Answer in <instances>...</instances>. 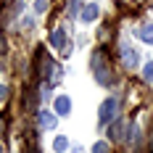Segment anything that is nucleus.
<instances>
[{"mask_svg":"<svg viewBox=\"0 0 153 153\" xmlns=\"http://www.w3.org/2000/svg\"><path fill=\"white\" fill-rule=\"evenodd\" d=\"M92 153H108V143L106 140H98V143L92 145Z\"/></svg>","mask_w":153,"mask_h":153,"instance_id":"13","label":"nucleus"},{"mask_svg":"<svg viewBox=\"0 0 153 153\" xmlns=\"http://www.w3.org/2000/svg\"><path fill=\"white\" fill-rule=\"evenodd\" d=\"M122 129H124L122 122H111V127H108V137L111 140H122Z\"/></svg>","mask_w":153,"mask_h":153,"instance_id":"10","label":"nucleus"},{"mask_svg":"<svg viewBox=\"0 0 153 153\" xmlns=\"http://www.w3.org/2000/svg\"><path fill=\"white\" fill-rule=\"evenodd\" d=\"M0 71H3V58H0Z\"/></svg>","mask_w":153,"mask_h":153,"instance_id":"16","label":"nucleus"},{"mask_svg":"<svg viewBox=\"0 0 153 153\" xmlns=\"http://www.w3.org/2000/svg\"><path fill=\"white\" fill-rule=\"evenodd\" d=\"M0 153H3V148H0Z\"/></svg>","mask_w":153,"mask_h":153,"instance_id":"18","label":"nucleus"},{"mask_svg":"<svg viewBox=\"0 0 153 153\" xmlns=\"http://www.w3.org/2000/svg\"><path fill=\"white\" fill-rule=\"evenodd\" d=\"M0 132H3V122H0Z\"/></svg>","mask_w":153,"mask_h":153,"instance_id":"17","label":"nucleus"},{"mask_svg":"<svg viewBox=\"0 0 153 153\" xmlns=\"http://www.w3.org/2000/svg\"><path fill=\"white\" fill-rule=\"evenodd\" d=\"M50 45L56 48V50H63V48L69 45V37H66V32L58 27V29H53L50 32Z\"/></svg>","mask_w":153,"mask_h":153,"instance_id":"7","label":"nucleus"},{"mask_svg":"<svg viewBox=\"0 0 153 153\" xmlns=\"http://www.w3.org/2000/svg\"><path fill=\"white\" fill-rule=\"evenodd\" d=\"M143 79H145V82H153V61H148L143 66Z\"/></svg>","mask_w":153,"mask_h":153,"instance_id":"11","label":"nucleus"},{"mask_svg":"<svg viewBox=\"0 0 153 153\" xmlns=\"http://www.w3.org/2000/svg\"><path fill=\"white\" fill-rule=\"evenodd\" d=\"M69 148H71V145H69V137H66V135H56V137H53V151L56 153H66Z\"/></svg>","mask_w":153,"mask_h":153,"instance_id":"8","label":"nucleus"},{"mask_svg":"<svg viewBox=\"0 0 153 153\" xmlns=\"http://www.w3.org/2000/svg\"><path fill=\"white\" fill-rule=\"evenodd\" d=\"M92 74H95V82H98V85H103V87L114 82L111 69H108V66H103V63H100V66H95V69H92Z\"/></svg>","mask_w":153,"mask_h":153,"instance_id":"6","label":"nucleus"},{"mask_svg":"<svg viewBox=\"0 0 153 153\" xmlns=\"http://www.w3.org/2000/svg\"><path fill=\"white\" fill-rule=\"evenodd\" d=\"M71 153H87L85 148H71Z\"/></svg>","mask_w":153,"mask_h":153,"instance_id":"15","label":"nucleus"},{"mask_svg":"<svg viewBox=\"0 0 153 153\" xmlns=\"http://www.w3.org/2000/svg\"><path fill=\"white\" fill-rule=\"evenodd\" d=\"M53 108H56V116H69L71 114V98L69 95H58L53 100Z\"/></svg>","mask_w":153,"mask_h":153,"instance_id":"5","label":"nucleus"},{"mask_svg":"<svg viewBox=\"0 0 153 153\" xmlns=\"http://www.w3.org/2000/svg\"><path fill=\"white\" fill-rule=\"evenodd\" d=\"M37 124H40V129H42V132H50V129H56V124H58V116L42 108V111H37Z\"/></svg>","mask_w":153,"mask_h":153,"instance_id":"3","label":"nucleus"},{"mask_svg":"<svg viewBox=\"0 0 153 153\" xmlns=\"http://www.w3.org/2000/svg\"><path fill=\"white\" fill-rule=\"evenodd\" d=\"M98 16H100V5H98V3H87V5H82V11H79V19H82L85 24L98 21Z\"/></svg>","mask_w":153,"mask_h":153,"instance_id":"4","label":"nucleus"},{"mask_svg":"<svg viewBox=\"0 0 153 153\" xmlns=\"http://www.w3.org/2000/svg\"><path fill=\"white\" fill-rule=\"evenodd\" d=\"M48 8H50V0H34V11L37 13H45Z\"/></svg>","mask_w":153,"mask_h":153,"instance_id":"12","label":"nucleus"},{"mask_svg":"<svg viewBox=\"0 0 153 153\" xmlns=\"http://www.w3.org/2000/svg\"><path fill=\"white\" fill-rule=\"evenodd\" d=\"M5 98H8V87H5V85H0V100H5Z\"/></svg>","mask_w":153,"mask_h":153,"instance_id":"14","label":"nucleus"},{"mask_svg":"<svg viewBox=\"0 0 153 153\" xmlns=\"http://www.w3.org/2000/svg\"><path fill=\"white\" fill-rule=\"evenodd\" d=\"M137 37L145 42V45H153V24H143L137 29Z\"/></svg>","mask_w":153,"mask_h":153,"instance_id":"9","label":"nucleus"},{"mask_svg":"<svg viewBox=\"0 0 153 153\" xmlns=\"http://www.w3.org/2000/svg\"><path fill=\"white\" fill-rule=\"evenodd\" d=\"M122 61H124L127 69H137V66H140V53L129 45V42H124V45H122Z\"/></svg>","mask_w":153,"mask_h":153,"instance_id":"2","label":"nucleus"},{"mask_svg":"<svg viewBox=\"0 0 153 153\" xmlns=\"http://www.w3.org/2000/svg\"><path fill=\"white\" fill-rule=\"evenodd\" d=\"M116 111H119V100L116 98H106L100 103V108H98V122H100V127H106V124L114 122L116 119Z\"/></svg>","mask_w":153,"mask_h":153,"instance_id":"1","label":"nucleus"}]
</instances>
